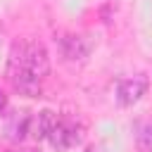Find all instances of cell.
Here are the masks:
<instances>
[{"instance_id": "6da1fadb", "label": "cell", "mask_w": 152, "mask_h": 152, "mask_svg": "<svg viewBox=\"0 0 152 152\" xmlns=\"http://www.w3.org/2000/svg\"><path fill=\"white\" fill-rule=\"evenodd\" d=\"M50 71V57L43 43L38 40H19L10 50L7 59V78L17 93L26 97L40 95V81Z\"/></svg>"}, {"instance_id": "7a4b0ae2", "label": "cell", "mask_w": 152, "mask_h": 152, "mask_svg": "<svg viewBox=\"0 0 152 152\" xmlns=\"http://www.w3.org/2000/svg\"><path fill=\"white\" fill-rule=\"evenodd\" d=\"M78 140H81V131L71 119H57V124L52 126V131L48 135V142L57 152H64V150L74 147Z\"/></svg>"}, {"instance_id": "3957f363", "label": "cell", "mask_w": 152, "mask_h": 152, "mask_svg": "<svg viewBox=\"0 0 152 152\" xmlns=\"http://www.w3.org/2000/svg\"><path fill=\"white\" fill-rule=\"evenodd\" d=\"M147 90V78L142 74L131 76V78H121L116 86V102L121 107H133Z\"/></svg>"}, {"instance_id": "277c9868", "label": "cell", "mask_w": 152, "mask_h": 152, "mask_svg": "<svg viewBox=\"0 0 152 152\" xmlns=\"http://www.w3.org/2000/svg\"><path fill=\"white\" fill-rule=\"evenodd\" d=\"M59 52H62V57H64L66 62L81 64V62H86V57L90 55V43H88L83 36L69 33V36H62V38H59Z\"/></svg>"}, {"instance_id": "5b68a950", "label": "cell", "mask_w": 152, "mask_h": 152, "mask_svg": "<svg viewBox=\"0 0 152 152\" xmlns=\"http://www.w3.org/2000/svg\"><path fill=\"white\" fill-rule=\"evenodd\" d=\"M55 124H57V114L50 112V109H43V112H38L36 116H31V128H28V133H31L36 140H48V135H50V131H52Z\"/></svg>"}, {"instance_id": "8992f818", "label": "cell", "mask_w": 152, "mask_h": 152, "mask_svg": "<svg viewBox=\"0 0 152 152\" xmlns=\"http://www.w3.org/2000/svg\"><path fill=\"white\" fill-rule=\"evenodd\" d=\"M28 128H31V114L17 112V114L10 119V124H7V138H10V140H21V138L28 133Z\"/></svg>"}, {"instance_id": "52a82bcc", "label": "cell", "mask_w": 152, "mask_h": 152, "mask_svg": "<svg viewBox=\"0 0 152 152\" xmlns=\"http://www.w3.org/2000/svg\"><path fill=\"white\" fill-rule=\"evenodd\" d=\"M135 147L138 152H152V119L135 126Z\"/></svg>"}, {"instance_id": "ba28073f", "label": "cell", "mask_w": 152, "mask_h": 152, "mask_svg": "<svg viewBox=\"0 0 152 152\" xmlns=\"http://www.w3.org/2000/svg\"><path fill=\"white\" fill-rule=\"evenodd\" d=\"M5 109H7V95L0 90V114H5Z\"/></svg>"}, {"instance_id": "9c48e42d", "label": "cell", "mask_w": 152, "mask_h": 152, "mask_svg": "<svg viewBox=\"0 0 152 152\" xmlns=\"http://www.w3.org/2000/svg\"><path fill=\"white\" fill-rule=\"evenodd\" d=\"M21 152H33V150H21Z\"/></svg>"}]
</instances>
